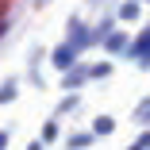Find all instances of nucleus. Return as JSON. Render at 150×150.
I'll return each instance as SVG.
<instances>
[{"mask_svg":"<svg viewBox=\"0 0 150 150\" xmlns=\"http://www.w3.org/2000/svg\"><path fill=\"white\" fill-rule=\"evenodd\" d=\"M58 139V123L50 119V123H42V142H54Z\"/></svg>","mask_w":150,"mask_h":150,"instance_id":"12","label":"nucleus"},{"mask_svg":"<svg viewBox=\"0 0 150 150\" xmlns=\"http://www.w3.org/2000/svg\"><path fill=\"white\" fill-rule=\"evenodd\" d=\"M127 58H135L142 69H150V27H146V31H142V35L127 46Z\"/></svg>","mask_w":150,"mask_h":150,"instance_id":"1","label":"nucleus"},{"mask_svg":"<svg viewBox=\"0 0 150 150\" xmlns=\"http://www.w3.org/2000/svg\"><path fill=\"white\" fill-rule=\"evenodd\" d=\"M73 108H77V96H66L62 104H58V115H66V112H73Z\"/></svg>","mask_w":150,"mask_h":150,"instance_id":"14","label":"nucleus"},{"mask_svg":"<svg viewBox=\"0 0 150 150\" xmlns=\"http://www.w3.org/2000/svg\"><path fill=\"white\" fill-rule=\"evenodd\" d=\"M104 46H108V54H123L131 42H127V35H119V31H112L108 39H104Z\"/></svg>","mask_w":150,"mask_h":150,"instance_id":"6","label":"nucleus"},{"mask_svg":"<svg viewBox=\"0 0 150 150\" xmlns=\"http://www.w3.org/2000/svg\"><path fill=\"white\" fill-rule=\"evenodd\" d=\"M16 93H19V81H4V85H0V104H12Z\"/></svg>","mask_w":150,"mask_h":150,"instance_id":"8","label":"nucleus"},{"mask_svg":"<svg viewBox=\"0 0 150 150\" xmlns=\"http://www.w3.org/2000/svg\"><path fill=\"white\" fill-rule=\"evenodd\" d=\"M50 62H54L58 69H62V73H66V69H73V66H77V50H73L69 42H62V46H54V54H50Z\"/></svg>","mask_w":150,"mask_h":150,"instance_id":"3","label":"nucleus"},{"mask_svg":"<svg viewBox=\"0 0 150 150\" xmlns=\"http://www.w3.org/2000/svg\"><path fill=\"white\" fill-rule=\"evenodd\" d=\"M35 4H46V0H35Z\"/></svg>","mask_w":150,"mask_h":150,"instance_id":"17","label":"nucleus"},{"mask_svg":"<svg viewBox=\"0 0 150 150\" xmlns=\"http://www.w3.org/2000/svg\"><path fill=\"white\" fill-rule=\"evenodd\" d=\"M119 19H139V4L135 0H127V4L119 8Z\"/></svg>","mask_w":150,"mask_h":150,"instance_id":"10","label":"nucleus"},{"mask_svg":"<svg viewBox=\"0 0 150 150\" xmlns=\"http://www.w3.org/2000/svg\"><path fill=\"white\" fill-rule=\"evenodd\" d=\"M8 146V131H0V150H4Z\"/></svg>","mask_w":150,"mask_h":150,"instance_id":"15","label":"nucleus"},{"mask_svg":"<svg viewBox=\"0 0 150 150\" xmlns=\"http://www.w3.org/2000/svg\"><path fill=\"white\" fill-rule=\"evenodd\" d=\"M88 81V69L85 66H73V69H66V77H62V88H81Z\"/></svg>","mask_w":150,"mask_h":150,"instance_id":"4","label":"nucleus"},{"mask_svg":"<svg viewBox=\"0 0 150 150\" xmlns=\"http://www.w3.org/2000/svg\"><path fill=\"white\" fill-rule=\"evenodd\" d=\"M135 4H139V0H135Z\"/></svg>","mask_w":150,"mask_h":150,"instance_id":"18","label":"nucleus"},{"mask_svg":"<svg viewBox=\"0 0 150 150\" xmlns=\"http://www.w3.org/2000/svg\"><path fill=\"white\" fill-rule=\"evenodd\" d=\"M66 42H69V46H73V50L81 54V50H85L88 42H93V31H85V23H81V19L73 16V19H69V39H66Z\"/></svg>","mask_w":150,"mask_h":150,"instance_id":"2","label":"nucleus"},{"mask_svg":"<svg viewBox=\"0 0 150 150\" xmlns=\"http://www.w3.org/2000/svg\"><path fill=\"white\" fill-rule=\"evenodd\" d=\"M112 73V66L108 62H96V66H88V77H108Z\"/></svg>","mask_w":150,"mask_h":150,"instance_id":"11","label":"nucleus"},{"mask_svg":"<svg viewBox=\"0 0 150 150\" xmlns=\"http://www.w3.org/2000/svg\"><path fill=\"white\" fill-rule=\"evenodd\" d=\"M131 119H135L139 127H146V123H150V96H146V100H139V108L131 112Z\"/></svg>","mask_w":150,"mask_h":150,"instance_id":"7","label":"nucleus"},{"mask_svg":"<svg viewBox=\"0 0 150 150\" xmlns=\"http://www.w3.org/2000/svg\"><path fill=\"white\" fill-rule=\"evenodd\" d=\"M112 131H115V123H112L108 115H100L96 123H93V135H112Z\"/></svg>","mask_w":150,"mask_h":150,"instance_id":"9","label":"nucleus"},{"mask_svg":"<svg viewBox=\"0 0 150 150\" xmlns=\"http://www.w3.org/2000/svg\"><path fill=\"white\" fill-rule=\"evenodd\" d=\"M27 150H42V142H31V146H27Z\"/></svg>","mask_w":150,"mask_h":150,"instance_id":"16","label":"nucleus"},{"mask_svg":"<svg viewBox=\"0 0 150 150\" xmlns=\"http://www.w3.org/2000/svg\"><path fill=\"white\" fill-rule=\"evenodd\" d=\"M131 150H150V131H142V135L131 142Z\"/></svg>","mask_w":150,"mask_h":150,"instance_id":"13","label":"nucleus"},{"mask_svg":"<svg viewBox=\"0 0 150 150\" xmlns=\"http://www.w3.org/2000/svg\"><path fill=\"white\" fill-rule=\"evenodd\" d=\"M93 139H96L93 131H77V135L66 139V146H69V150H88V146H93Z\"/></svg>","mask_w":150,"mask_h":150,"instance_id":"5","label":"nucleus"}]
</instances>
